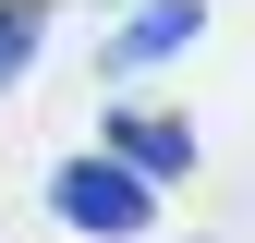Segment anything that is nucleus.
<instances>
[{"label":"nucleus","instance_id":"f257e3e1","mask_svg":"<svg viewBox=\"0 0 255 243\" xmlns=\"http://www.w3.org/2000/svg\"><path fill=\"white\" fill-rule=\"evenodd\" d=\"M49 219L85 231V243H134V231L158 219V182L122 170V158H61V170H49Z\"/></svg>","mask_w":255,"mask_h":243},{"label":"nucleus","instance_id":"f03ea898","mask_svg":"<svg viewBox=\"0 0 255 243\" xmlns=\"http://www.w3.org/2000/svg\"><path fill=\"white\" fill-rule=\"evenodd\" d=\"M110 158L146 170V182H182V170H195V122H170V110H110Z\"/></svg>","mask_w":255,"mask_h":243},{"label":"nucleus","instance_id":"7ed1b4c3","mask_svg":"<svg viewBox=\"0 0 255 243\" xmlns=\"http://www.w3.org/2000/svg\"><path fill=\"white\" fill-rule=\"evenodd\" d=\"M195 0H146V12L134 24H122V37H110V73H146V61H182V49H195Z\"/></svg>","mask_w":255,"mask_h":243},{"label":"nucleus","instance_id":"20e7f679","mask_svg":"<svg viewBox=\"0 0 255 243\" xmlns=\"http://www.w3.org/2000/svg\"><path fill=\"white\" fill-rule=\"evenodd\" d=\"M37 37H49V0H0V85L37 61Z\"/></svg>","mask_w":255,"mask_h":243}]
</instances>
